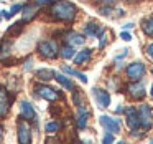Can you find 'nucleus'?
<instances>
[{"instance_id": "nucleus-1", "label": "nucleus", "mask_w": 153, "mask_h": 144, "mask_svg": "<svg viewBox=\"0 0 153 144\" xmlns=\"http://www.w3.org/2000/svg\"><path fill=\"white\" fill-rule=\"evenodd\" d=\"M50 17L56 22H63V23H73L77 17V7L69 2V0H56L51 2L50 7Z\"/></svg>"}, {"instance_id": "nucleus-2", "label": "nucleus", "mask_w": 153, "mask_h": 144, "mask_svg": "<svg viewBox=\"0 0 153 144\" xmlns=\"http://www.w3.org/2000/svg\"><path fill=\"white\" fill-rule=\"evenodd\" d=\"M36 51L41 58L45 60H53L59 55V47L54 40H41L36 45Z\"/></svg>"}, {"instance_id": "nucleus-3", "label": "nucleus", "mask_w": 153, "mask_h": 144, "mask_svg": "<svg viewBox=\"0 0 153 144\" xmlns=\"http://www.w3.org/2000/svg\"><path fill=\"white\" fill-rule=\"evenodd\" d=\"M138 111V119H140V129L145 133V131H150L153 127V111L148 104H140L137 108Z\"/></svg>"}, {"instance_id": "nucleus-4", "label": "nucleus", "mask_w": 153, "mask_h": 144, "mask_svg": "<svg viewBox=\"0 0 153 144\" xmlns=\"http://www.w3.org/2000/svg\"><path fill=\"white\" fill-rule=\"evenodd\" d=\"M35 93H36V96L43 98V100L50 101V103H53V101H58L63 98V93H61L59 90H54V88L48 86V84H35Z\"/></svg>"}, {"instance_id": "nucleus-5", "label": "nucleus", "mask_w": 153, "mask_h": 144, "mask_svg": "<svg viewBox=\"0 0 153 144\" xmlns=\"http://www.w3.org/2000/svg\"><path fill=\"white\" fill-rule=\"evenodd\" d=\"M146 73V68L142 61H132V63L127 65L125 68V76L130 81H140Z\"/></svg>"}, {"instance_id": "nucleus-6", "label": "nucleus", "mask_w": 153, "mask_h": 144, "mask_svg": "<svg viewBox=\"0 0 153 144\" xmlns=\"http://www.w3.org/2000/svg\"><path fill=\"white\" fill-rule=\"evenodd\" d=\"M127 94H128L130 100L133 101H142L143 98L146 96V90H145V84L140 81H130L127 84Z\"/></svg>"}, {"instance_id": "nucleus-7", "label": "nucleus", "mask_w": 153, "mask_h": 144, "mask_svg": "<svg viewBox=\"0 0 153 144\" xmlns=\"http://www.w3.org/2000/svg\"><path fill=\"white\" fill-rule=\"evenodd\" d=\"M99 123L100 126L104 127V131H109L112 134H119L120 129H122V124L117 118H112V116H107V114H102L99 118Z\"/></svg>"}, {"instance_id": "nucleus-8", "label": "nucleus", "mask_w": 153, "mask_h": 144, "mask_svg": "<svg viewBox=\"0 0 153 144\" xmlns=\"http://www.w3.org/2000/svg\"><path fill=\"white\" fill-rule=\"evenodd\" d=\"M123 113H125V123H127V126H128V129L132 131V133L140 131V119H138V111H137V108L128 106Z\"/></svg>"}, {"instance_id": "nucleus-9", "label": "nucleus", "mask_w": 153, "mask_h": 144, "mask_svg": "<svg viewBox=\"0 0 153 144\" xmlns=\"http://www.w3.org/2000/svg\"><path fill=\"white\" fill-rule=\"evenodd\" d=\"M17 137L20 144H28L31 142V127L28 124V121L20 119L17 124Z\"/></svg>"}, {"instance_id": "nucleus-10", "label": "nucleus", "mask_w": 153, "mask_h": 144, "mask_svg": "<svg viewBox=\"0 0 153 144\" xmlns=\"http://www.w3.org/2000/svg\"><path fill=\"white\" fill-rule=\"evenodd\" d=\"M10 106H12L10 93H8V90L5 86L0 84V119H4L10 113Z\"/></svg>"}, {"instance_id": "nucleus-11", "label": "nucleus", "mask_w": 153, "mask_h": 144, "mask_svg": "<svg viewBox=\"0 0 153 144\" xmlns=\"http://www.w3.org/2000/svg\"><path fill=\"white\" fill-rule=\"evenodd\" d=\"M92 96L94 100H96L97 106L102 108V109H105V108H109L110 104V93L107 90H104V88H92Z\"/></svg>"}, {"instance_id": "nucleus-12", "label": "nucleus", "mask_w": 153, "mask_h": 144, "mask_svg": "<svg viewBox=\"0 0 153 144\" xmlns=\"http://www.w3.org/2000/svg\"><path fill=\"white\" fill-rule=\"evenodd\" d=\"M63 38H64V41H66L68 45H71V47H81V45H84V40H86L84 35L77 33V32H73V30L64 32Z\"/></svg>"}, {"instance_id": "nucleus-13", "label": "nucleus", "mask_w": 153, "mask_h": 144, "mask_svg": "<svg viewBox=\"0 0 153 144\" xmlns=\"http://www.w3.org/2000/svg\"><path fill=\"white\" fill-rule=\"evenodd\" d=\"M20 118L25 121H28V123L35 121L36 113H35V108L31 106V103H28V101H22L20 103Z\"/></svg>"}, {"instance_id": "nucleus-14", "label": "nucleus", "mask_w": 153, "mask_h": 144, "mask_svg": "<svg viewBox=\"0 0 153 144\" xmlns=\"http://www.w3.org/2000/svg\"><path fill=\"white\" fill-rule=\"evenodd\" d=\"M22 10H23V22H25V23H28V22H31L38 15L40 5H38L36 2H35V4H27Z\"/></svg>"}, {"instance_id": "nucleus-15", "label": "nucleus", "mask_w": 153, "mask_h": 144, "mask_svg": "<svg viewBox=\"0 0 153 144\" xmlns=\"http://www.w3.org/2000/svg\"><path fill=\"white\" fill-rule=\"evenodd\" d=\"M91 113L86 109L84 106L77 108V116H76V124H77V129H86L87 126V121H89Z\"/></svg>"}, {"instance_id": "nucleus-16", "label": "nucleus", "mask_w": 153, "mask_h": 144, "mask_svg": "<svg viewBox=\"0 0 153 144\" xmlns=\"http://www.w3.org/2000/svg\"><path fill=\"white\" fill-rule=\"evenodd\" d=\"M102 30L104 28L100 27L96 20H91L89 23H86V27H84V35L89 37V38H97V35H99Z\"/></svg>"}, {"instance_id": "nucleus-17", "label": "nucleus", "mask_w": 153, "mask_h": 144, "mask_svg": "<svg viewBox=\"0 0 153 144\" xmlns=\"http://www.w3.org/2000/svg\"><path fill=\"white\" fill-rule=\"evenodd\" d=\"M91 57H92V50H91V48H82L81 51H77V55H74V57H73L74 65H77V66L86 65L87 61L91 60Z\"/></svg>"}, {"instance_id": "nucleus-18", "label": "nucleus", "mask_w": 153, "mask_h": 144, "mask_svg": "<svg viewBox=\"0 0 153 144\" xmlns=\"http://www.w3.org/2000/svg\"><path fill=\"white\" fill-rule=\"evenodd\" d=\"M35 76H36L40 81L48 83V81L54 80V70H51V68H40V70L35 71Z\"/></svg>"}, {"instance_id": "nucleus-19", "label": "nucleus", "mask_w": 153, "mask_h": 144, "mask_svg": "<svg viewBox=\"0 0 153 144\" xmlns=\"http://www.w3.org/2000/svg\"><path fill=\"white\" fill-rule=\"evenodd\" d=\"M61 71H63V73H66V75H71V76H76L81 83H87V76H86V75L79 73L77 70H73V68H69L68 65H63V66H61Z\"/></svg>"}, {"instance_id": "nucleus-20", "label": "nucleus", "mask_w": 153, "mask_h": 144, "mask_svg": "<svg viewBox=\"0 0 153 144\" xmlns=\"http://www.w3.org/2000/svg\"><path fill=\"white\" fill-rule=\"evenodd\" d=\"M54 80L58 81V83L61 84V86L64 88V90H74V84H73V81L69 80V78L66 76V75H61V73H54Z\"/></svg>"}, {"instance_id": "nucleus-21", "label": "nucleus", "mask_w": 153, "mask_h": 144, "mask_svg": "<svg viewBox=\"0 0 153 144\" xmlns=\"http://www.w3.org/2000/svg\"><path fill=\"white\" fill-rule=\"evenodd\" d=\"M142 32L148 38H153V17L143 18L142 20Z\"/></svg>"}, {"instance_id": "nucleus-22", "label": "nucleus", "mask_w": 153, "mask_h": 144, "mask_svg": "<svg viewBox=\"0 0 153 144\" xmlns=\"http://www.w3.org/2000/svg\"><path fill=\"white\" fill-rule=\"evenodd\" d=\"M23 23H25L23 20L15 22V23L7 30V35H8V37H18V35H20L22 32H23V28H25V25H23Z\"/></svg>"}, {"instance_id": "nucleus-23", "label": "nucleus", "mask_w": 153, "mask_h": 144, "mask_svg": "<svg viewBox=\"0 0 153 144\" xmlns=\"http://www.w3.org/2000/svg\"><path fill=\"white\" fill-rule=\"evenodd\" d=\"M59 55L61 58H64V60H71V58L76 55V51H74V47H71V45H64V47L59 48Z\"/></svg>"}, {"instance_id": "nucleus-24", "label": "nucleus", "mask_w": 153, "mask_h": 144, "mask_svg": "<svg viewBox=\"0 0 153 144\" xmlns=\"http://www.w3.org/2000/svg\"><path fill=\"white\" fill-rule=\"evenodd\" d=\"M59 129H61V124L58 123V121H50V123H46V126H45V131H46L48 134H56Z\"/></svg>"}, {"instance_id": "nucleus-25", "label": "nucleus", "mask_w": 153, "mask_h": 144, "mask_svg": "<svg viewBox=\"0 0 153 144\" xmlns=\"http://www.w3.org/2000/svg\"><path fill=\"white\" fill-rule=\"evenodd\" d=\"M73 101H74V104H76L77 108L84 106V94H82V91H81V90H74Z\"/></svg>"}, {"instance_id": "nucleus-26", "label": "nucleus", "mask_w": 153, "mask_h": 144, "mask_svg": "<svg viewBox=\"0 0 153 144\" xmlns=\"http://www.w3.org/2000/svg\"><path fill=\"white\" fill-rule=\"evenodd\" d=\"M114 134L112 133H109V131H105V134H104V137H102V142L104 144H110V142H114Z\"/></svg>"}, {"instance_id": "nucleus-27", "label": "nucleus", "mask_w": 153, "mask_h": 144, "mask_svg": "<svg viewBox=\"0 0 153 144\" xmlns=\"http://www.w3.org/2000/svg\"><path fill=\"white\" fill-rule=\"evenodd\" d=\"M22 8H23V5H22V4H17V5H13V7L10 8V12H8V14H10V17H13L15 14H18V12H20Z\"/></svg>"}, {"instance_id": "nucleus-28", "label": "nucleus", "mask_w": 153, "mask_h": 144, "mask_svg": "<svg viewBox=\"0 0 153 144\" xmlns=\"http://www.w3.org/2000/svg\"><path fill=\"white\" fill-rule=\"evenodd\" d=\"M145 51H146V55H148V57L153 60V41H152V43H148V45L145 47Z\"/></svg>"}, {"instance_id": "nucleus-29", "label": "nucleus", "mask_w": 153, "mask_h": 144, "mask_svg": "<svg viewBox=\"0 0 153 144\" xmlns=\"http://www.w3.org/2000/svg\"><path fill=\"white\" fill-rule=\"evenodd\" d=\"M96 2L100 5H114V4H117L119 0H96Z\"/></svg>"}, {"instance_id": "nucleus-30", "label": "nucleus", "mask_w": 153, "mask_h": 144, "mask_svg": "<svg viewBox=\"0 0 153 144\" xmlns=\"http://www.w3.org/2000/svg\"><path fill=\"white\" fill-rule=\"evenodd\" d=\"M120 38H122V40H125V41H130V40H132V35H130L128 32L123 30V32H120Z\"/></svg>"}, {"instance_id": "nucleus-31", "label": "nucleus", "mask_w": 153, "mask_h": 144, "mask_svg": "<svg viewBox=\"0 0 153 144\" xmlns=\"http://www.w3.org/2000/svg\"><path fill=\"white\" fill-rule=\"evenodd\" d=\"M51 2H54V0H36L38 5H45V4H51Z\"/></svg>"}, {"instance_id": "nucleus-32", "label": "nucleus", "mask_w": 153, "mask_h": 144, "mask_svg": "<svg viewBox=\"0 0 153 144\" xmlns=\"http://www.w3.org/2000/svg\"><path fill=\"white\" fill-rule=\"evenodd\" d=\"M130 28H133V23H125L123 25V30H130Z\"/></svg>"}, {"instance_id": "nucleus-33", "label": "nucleus", "mask_w": 153, "mask_h": 144, "mask_svg": "<svg viewBox=\"0 0 153 144\" xmlns=\"http://www.w3.org/2000/svg\"><path fill=\"white\" fill-rule=\"evenodd\" d=\"M2 137H4V127H2V124H0V141H2Z\"/></svg>"}, {"instance_id": "nucleus-34", "label": "nucleus", "mask_w": 153, "mask_h": 144, "mask_svg": "<svg viewBox=\"0 0 153 144\" xmlns=\"http://www.w3.org/2000/svg\"><path fill=\"white\" fill-rule=\"evenodd\" d=\"M25 68H27V70H30V68H31V60L27 61V66H25Z\"/></svg>"}, {"instance_id": "nucleus-35", "label": "nucleus", "mask_w": 153, "mask_h": 144, "mask_svg": "<svg viewBox=\"0 0 153 144\" xmlns=\"http://www.w3.org/2000/svg\"><path fill=\"white\" fill-rule=\"evenodd\" d=\"M150 96L153 98V84H152V88H150Z\"/></svg>"}, {"instance_id": "nucleus-36", "label": "nucleus", "mask_w": 153, "mask_h": 144, "mask_svg": "<svg viewBox=\"0 0 153 144\" xmlns=\"http://www.w3.org/2000/svg\"><path fill=\"white\" fill-rule=\"evenodd\" d=\"M152 73H153V70H152Z\"/></svg>"}, {"instance_id": "nucleus-37", "label": "nucleus", "mask_w": 153, "mask_h": 144, "mask_svg": "<svg viewBox=\"0 0 153 144\" xmlns=\"http://www.w3.org/2000/svg\"><path fill=\"white\" fill-rule=\"evenodd\" d=\"M152 142H153V139H152Z\"/></svg>"}]
</instances>
